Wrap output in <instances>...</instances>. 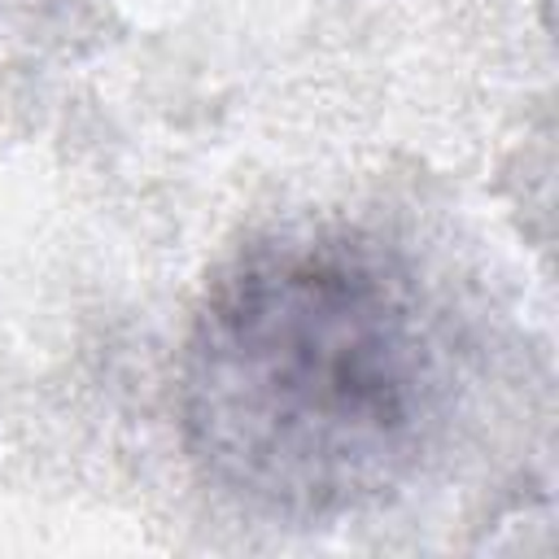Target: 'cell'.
<instances>
[{
  "label": "cell",
  "mask_w": 559,
  "mask_h": 559,
  "mask_svg": "<svg viewBox=\"0 0 559 559\" xmlns=\"http://www.w3.org/2000/svg\"><path fill=\"white\" fill-rule=\"evenodd\" d=\"M445 393V345L411 271L349 231L240 253L179 362L197 467L236 502L306 524L402 489L441 432Z\"/></svg>",
  "instance_id": "1"
}]
</instances>
